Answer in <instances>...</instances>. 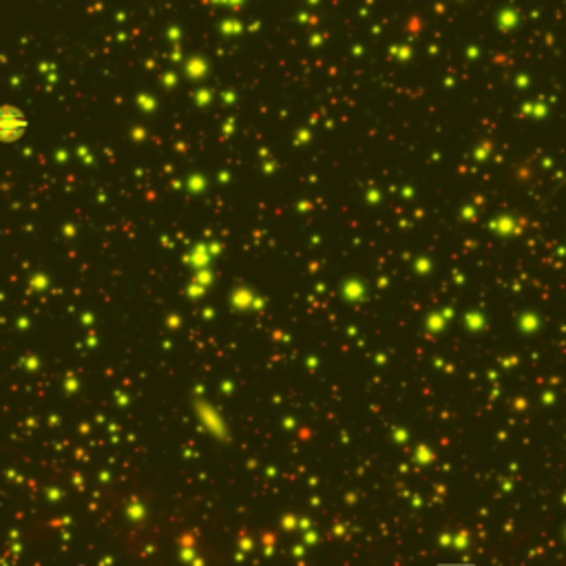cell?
I'll use <instances>...</instances> for the list:
<instances>
[{
    "instance_id": "obj_1",
    "label": "cell",
    "mask_w": 566,
    "mask_h": 566,
    "mask_svg": "<svg viewBox=\"0 0 566 566\" xmlns=\"http://www.w3.org/2000/svg\"><path fill=\"white\" fill-rule=\"evenodd\" d=\"M27 126H29V122H27V118L20 113V111L9 109V106L3 111V119H0V133H3L4 142L20 140V137L25 135Z\"/></svg>"
}]
</instances>
